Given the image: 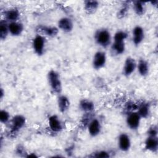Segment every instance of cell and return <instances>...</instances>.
<instances>
[{"instance_id":"cell-17","label":"cell","mask_w":158,"mask_h":158,"mask_svg":"<svg viewBox=\"0 0 158 158\" xmlns=\"http://www.w3.org/2000/svg\"><path fill=\"white\" fill-rule=\"evenodd\" d=\"M57 106L60 112H65L70 106L69 98L65 95H60L57 99Z\"/></svg>"},{"instance_id":"cell-32","label":"cell","mask_w":158,"mask_h":158,"mask_svg":"<svg viewBox=\"0 0 158 158\" xmlns=\"http://www.w3.org/2000/svg\"><path fill=\"white\" fill-rule=\"evenodd\" d=\"M3 96H4V91H3V89L2 88H1V92H0V98L1 99H2V98H3Z\"/></svg>"},{"instance_id":"cell-10","label":"cell","mask_w":158,"mask_h":158,"mask_svg":"<svg viewBox=\"0 0 158 158\" xmlns=\"http://www.w3.org/2000/svg\"><path fill=\"white\" fill-rule=\"evenodd\" d=\"M118 146L123 152L128 151L131 147L130 136L126 133H121L118 138Z\"/></svg>"},{"instance_id":"cell-29","label":"cell","mask_w":158,"mask_h":158,"mask_svg":"<svg viewBox=\"0 0 158 158\" xmlns=\"http://www.w3.org/2000/svg\"><path fill=\"white\" fill-rule=\"evenodd\" d=\"M138 106L137 104H136L135 102H128V103H127L126 106H125V110H127V112L128 113L131 112H134L136 110L138 109Z\"/></svg>"},{"instance_id":"cell-12","label":"cell","mask_w":158,"mask_h":158,"mask_svg":"<svg viewBox=\"0 0 158 158\" xmlns=\"http://www.w3.org/2000/svg\"><path fill=\"white\" fill-rule=\"evenodd\" d=\"M49 128L54 132H59L62 130V123L56 115H51L48 118Z\"/></svg>"},{"instance_id":"cell-27","label":"cell","mask_w":158,"mask_h":158,"mask_svg":"<svg viewBox=\"0 0 158 158\" xmlns=\"http://www.w3.org/2000/svg\"><path fill=\"white\" fill-rule=\"evenodd\" d=\"M90 157L96 158H108L110 157V154L106 151H99L92 154Z\"/></svg>"},{"instance_id":"cell-24","label":"cell","mask_w":158,"mask_h":158,"mask_svg":"<svg viewBox=\"0 0 158 158\" xmlns=\"http://www.w3.org/2000/svg\"><path fill=\"white\" fill-rule=\"evenodd\" d=\"M9 33L8 23L4 20H1L0 22V39L1 40H4Z\"/></svg>"},{"instance_id":"cell-8","label":"cell","mask_w":158,"mask_h":158,"mask_svg":"<svg viewBox=\"0 0 158 158\" xmlns=\"http://www.w3.org/2000/svg\"><path fill=\"white\" fill-rule=\"evenodd\" d=\"M136 65L137 63L133 58L131 57H127L123 67V75L126 77H129L136 70Z\"/></svg>"},{"instance_id":"cell-31","label":"cell","mask_w":158,"mask_h":158,"mask_svg":"<svg viewBox=\"0 0 158 158\" xmlns=\"http://www.w3.org/2000/svg\"><path fill=\"white\" fill-rule=\"evenodd\" d=\"M16 152L17 154H23L24 152V149H23V148H22L21 146H19L17 148V150H16Z\"/></svg>"},{"instance_id":"cell-19","label":"cell","mask_w":158,"mask_h":158,"mask_svg":"<svg viewBox=\"0 0 158 158\" xmlns=\"http://www.w3.org/2000/svg\"><path fill=\"white\" fill-rule=\"evenodd\" d=\"M136 69L138 73L143 77L146 76L149 73V64L148 62L143 59L139 60L136 65Z\"/></svg>"},{"instance_id":"cell-15","label":"cell","mask_w":158,"mask_h":158,"mask_svg":"<svg viewBox=\"0 0 158 158\" xmlns=\"http://www.w3.org/2000/svg\"><path fill=\"white\" fill-rule=\"evenodd\" d=\"M125 49V41L122 40H114L111 45V51L113 54L120 55L124 52Z\"/></svg>"},{"instance_id":"cell-4","label":"cell","mask_w":158,"mask_h":158,"mask_svg":"<svg viewBox=\"0 0 158 158\" xmlns=\"http://www.w3.org/2000/svg\"><path fill=\"white\" fill-rule=\"evenodd\" d=\"M46 40L45 38L43 36L36 35L32 41V46L35 52L38 55L41 56L44 51Z\"/></svg>"},{"instance_id":"cell-22","label":"cell","mask_w":158,"mask_h":158,"mask_svg":"<svg viewBox=\"0 0 158 158\" xmlns=\"http://www.w3.org/2000/svg\"><path fill=\"white\" fill-rule=\"evenodd\" d=\"M133 9L138 15H142L144 14L146 10L145 2L141 1H136L133 2Z\"/></svg>"},{"instance_id":"cell-3","label":"cell","mask_w":158,"mask_h":158,"mask_svg":"<svg viewBox=\"0 0 158 158\" xmlns=\"http://www.w3.org/2000/svg\"><path fill=\"white\" fill-rule=\"evenodd\" d=\"M35 32L37 35L43 36L54 37L59 31V28L53 26H46L43 25H39L35 28Z\"/></svg>"},{"instance_id":"cell-23","label":"cell","mask_w":158,"mask_h":158,"mask_svg":"<svg viewBox=\"0 0 158 158\" xmlns=\"http://www.w3.org/2000/svg\"><path fill=\"white\" fill-rule=\"evenodd\" d=\"M137 112L141 118H146L150 112V107L148 103H143L138 106Z\"/></svg>"},{"instance_id":"cell-16","label":"cell","mask_w":158,"mask_h":158,"mask_svg":"<svg viewBox=\"0 0 158 158\" xmlns=\"http://www.w3.org/2000/svg\"><path fill=\"white\" fill-rule=\"evenodd\" d=\"M145 148L151 152H156L158 148V140L157 137L148 136L145 143Z\"/></svg>"},{"instance_id":"cell-1","label":"cell","mask_w":158,"mask_h":158,"mask_svg":"<svg viewBox=\"0 0 158 158\" xmlns=\"http://www.w3.org/2000/svg\"><path fill=\"white\" fill-rule=\"evenodd\" d=\"M96 43L102 48H107L111 43V35L109 31L105 28L98 29L94 34Z\"/></svg>"},{"instance_id":"cell-25","label":"cell","mask_w":158,"mask_h":158,"mask_svg":"<svg viewBox=\"0 0 158 158\" xmlns=\"http://www.w3.org/2000/svg\"><path fill=\"white\" fill-rule=\"evenodd\" d=\"M91 112H87V113H85L84 115L83 116L81 120V127H87L89 123L90 122V121L92 120V117L91 115Z\"/></svg>"},{"instance_id":"cell-13","label":"cell","mask_w":158,"mask_h":158,"mask_svg":"<svg viewBox=\"0 0 158 158\" xmlns=\"http://www.w3.org/2000/svg\"><path fill=\"white\" fill-rule=\"evenodd\" d=\"M58 28L62 31L69 33L70 32L73 28V24L72 20L69 17L61 18L57 23Z\"/></svg>"},{"instance_id":"cell-28","label":"cell","mask_w":158,"mask_h":158,"mask_svg":"<svg viewBox=\"0 0 158 158\" xmlns=\"http://www.w3.org/2000/svg\"><path fill=\"white\" fill-rule=\"evenodd\" d=\"M10 118L9 113L6 110H1L0 112V120L2 123H6Z\"/></svg>"},{"instance_id":"cell-14","label":"cell","mask_w":158,"mask_h":158,"mask_svg":"<svg viewBox=\"0 0 158 158\" xmlns=\"http://www.w3.org/2000/svg\"><path fill=\"white\" fill-rule=\"evenodd\" d=\"M9 33L12 36L20 35L23 30V25L22 23L17 22H10L8 23Z\"/></svg>"},{"instance_id":"cell-2","label":"cell","mask_w":158,"mask_h":158,"mask_svg":"<svg viewBox=\"0 0 158 158\" xmlns=\"http://www.w3.org/2000/svg\"><path fill=\"white\" fill-rule=\"evenodd\" d=\"M48 81L51 89L57 94L62 91V82L59 74L54 70H51L48 73Z\"/></svg>"},{"instance_id":"cell-21","label":"cell","mask_w":158,"mask_h":158,"mask_svg":"<svg viewBox=\"0 0 158 158\" xmlns=\"http://www.w3.org/2000/svg\"><path fill=\"white\" fill-rule=\"evenodd\" d=\"M79 106L80 109L85 113L92 112L94 109V103L91 101L86 99H83L81 100Z\"/></svg>"},{"instance_id":"cell-11","label":"cell","mask_w":158,"mask_h":158,"mask_svg":"<svg viewBox=\"0 0 158 158\" xmlns=\"http://www.w3.org/2000/svg\"><path fill=\"white\" fill-rule=\"evenodd\" d=\"M133 34V43L135 45H139L144 38V29L139 25L134 27L132 31Z\"/></svg>"},{"instance_id":"cell-26","label":"cell","mask_w":158,"mask_h":158,"mask_svg":"<svg viewBox=\"0 0 158 158\" xmlns=\"http://www.w3.org/2000/svg\"><path fill=\"white\" fill-rule=\"evenodd\" d=\"M128 9H129V5L128 4L123 5V6L120 9V10L117 13V17L118 19L124 18L128 13Z\"/></svg>"},{"instance_id":"cell-9","label":"cell","mask_w":158,"mask_h":158,"mask_svg":"<svg viewBox=\"0 0 158 158\" xmlns=\"http://www.w3.org/2000/svg\"><path fill=\"white\" fill-rule=\"evenodd\" d=\"M87 128L90 136L94 137L100 133L101 130V125L98 118H93L89 123Z\"/></svg>"},{"instance_id":"cell-18","label":"cell","mask_w":158,"mask_h":158,"mask_svg":"<svg viewBox=\"0 0 158 158\" xmlns=\"http://www.w3.org/2000/svg\"><path fill=\"white\" fill-rule=\"evenodd\" d=\"M20 17V13L16 9H10L4 12V17L6 20L10 22H17Z\"/></svg>"},{"instance_id":"cell-5","label":"cell","mask_w":158,"mask_h":158,"mask_svg":"<svg viewBox=\"0 0 158 158\" xmlns=\"http://www.w3.org/2000/svg\"><path fill=\"white\" fill-rule=\"evenodd\" d=\"M25 118L22 115H15L11 120V129L10 133L11 135H15L25 124Z\"/></svg>"},{"instance_id":"cell-20","label":"cell","mask_w":158,"mask_h":158,"mask_svg":"<svg viewBox=\"0 0 158 158\" xmlns=\"http://www.w3.org/2000/svg\"><path fill=\"white\" fill-rule=\"evenodd\" d=\"M99 2L97 1H85L84 2V9L88 14H94L98 9Z\"/></svg>"},{"instance_id":"cell-30","label":"cell","mask_w":158,"mask_h":158,"mask_svg":"<svg viewBox=\"0 0 158 158\" xmlns=\"http://www.w3.org/2000/svg\"><path fill=\"white\" fill-rule=\"evenodd\" d=\"M148 136L157 137V128L156 125L151 126L148 130Z\"/></svg>"},{"instance_id":"cell-7","label":"cell","mask_w":158,"mask_h":158,"mask_svg":"<svg viewBox=\"0 0 158 158\" xmlns=\"http://www.w3.org/2000/svg\"><path fill=\"white\" fill-rule=\"evenodd\" d=\"M106 54L103 51L96 52L93 58L92 65L94 69L99 70L102 68L106 63Z\"/></svg>"},{"instance_id":"cell-6","label":"cell","mask_w":158,"mask_h":158,"mask_svg":"<svg viewBox=\"0 0 158 158\" xmlns=\"http://www.w3.org/2000/svg\"><path fill=\"white\" fill-rule=\"evenodd\" d=\"M141 117L138 114L137 111H134L130 112L127 114L126 122L127 126L133 130H136L138 128Z\"/></svg>"}]
</instances>
